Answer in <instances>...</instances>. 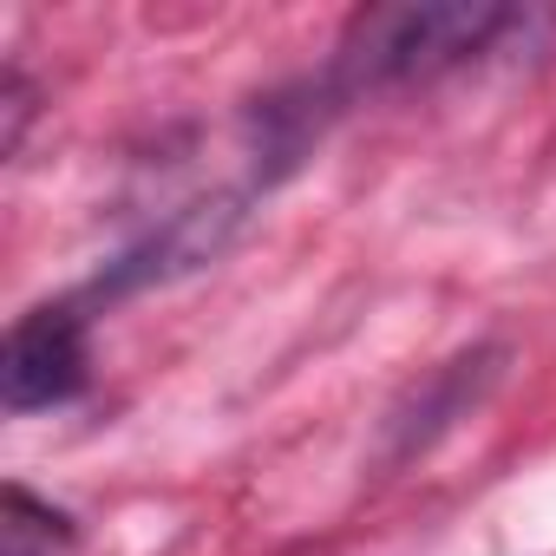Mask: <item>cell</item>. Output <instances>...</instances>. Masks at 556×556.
<instances>
[{
  "label": "cell",
  "mask_w": 556,
  "mask_h": 556,
  "mask_svg": "<svg viewBox=\"0 0 556 556\" xmlns=\"http://www.w3.org/2000/svg\"><path fill=\"white\" fill-rule=\"evenodd\" d=\"M491 361H497V348H478V354L445 361V367H439V374H432V380L400 406V413H393V452L406 458V452L432 445V439H439V432H445V426H452V419L484 393V387H491V374H497Z\"/></svg>",
  "instance_id": "obj_4"
},
{
  "label": "cell",
  "mask_w": 556,
  "mask_h": 556,
  "mask_svg": "<svg viewBox=\"0 0 556 556\" xmlns=\"http://www.w3.org/2000/svg\"><path fill=\"white\" fill-rule=\"evenodd\" d=\"M517 14L497 8V0H400V8H367L348 21V40L328 66V86H334V99H354V92L439 79V73L491 53V40Z\"/></svg>",
  "instance_id": "obj_1"
},
{
  "label": "cell",
  "mask_w": 556,
  "mask_h": 556,
  "mask_svg": "<svg viewBox=\"0 0 556 556\" xmlns=\"http://www.w3.org/2000/svg\"><path fill=\"white\" fill-rule=\"evenodd\" d=\"M27 118H34V92H27V79H21V73H8V131H0V151H21Z\"/></svg>",
  "instance_id": "obj_6"
},
{
  "label": "cell",
  "mask_w": 556,
  "mask_h": 556,
  "mask_svg": "<svg viewBox=\"0 0 556 556\" xmlns=\"http://www.w3.org/2000/svg\"><path fill=\"white\" fill-rule=\"evenodd\" d=\"M0 536H8V556H40L53 543H73V523L47 504H34L21 484L8 491V523H0Z\"/></svg>",
  "instance_id": "obj_5"
},
{
  "label": "cell",
  "mask_w": 556,
  "mask_h": 556,
  "mask_svg": "<svg viewBox=\"0 0 556 556\" xmlns=\"http://www.w3.org/2000/svg\"><path fill=\"white\" fill-rule=\"evenodd\" d=\"M86 393V315L79 308H34L8 328L0 354V406L40 413Z\"/></svg>",
  "instance_id": "obj_3"
},
{
  "label": "cell",
  "mask_w": 556,
  "mask_h": 556,
  "mask_svg": "<svg viewBox=\"0 0 556 556\" xmlns=\"http://www.w3.org/2000/svg\"><path fill=\"white\" fill-rule=\"evenodd\" d=\"M242 216H249L242 197H197V203H184L177 216H164L151 236H138L131 249H118V255L92 275L86 302H125V295L164 289V282H177V275L216 262V255L236 242Z\"/></svg>",
  "instance_id": "obj_2"
}]
</instances>
